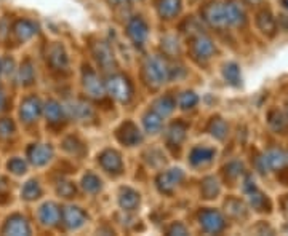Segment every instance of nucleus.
<instances>
[{"instance_id":"f3484780","label":"nucleus","mask_w":288,"mask_h":236,"mask_svg":"<svg viewBox=\"0 0 288 236\" xmlns=\"http://www.w3.org/2000/svg\"><path fill=\"white\" fill-rule=\"evenodd\" d=\"M47 117L50 118V121H56L58 118H61V107L56 102H50L47 106Z\"/></svg>"},{"instance_id":"4468645a","label":"nucleus","mask_w":288,"mask_h":236,"mask_svg":"<svg viewBox=\"0 0 288 236\" xmlns=\"http://www.w3.org/2000/svg\"><path fill=\"white\" fill-rule=\"evenodd\" d=\"M39 195H40V187L36 180H31L26 183L23 188V196L26 199H36V198H39Z\"/></svg>"},{"instance_id":"5701e85b","label":"nucleus","mask_w":288,"mask_h":236,"mask_svg":"<svg viewBox=\"0 0 288 236\" xmlns=\"http://www.w3.org/2000/svg\"><path fill=\"white\" fill-rule=\"evenodd\" d=\"M4 106H5V94L0 91V110L4 109Z\"/></svg>"},{"instance_id":"6ab92c4d","label":"nucleus","mask_w":288,"mask_h":236,"mask_svg":"<svg viewBox=\"0 0 288 236\" xmlns=\"http://www.w3.org/2000/svg\"><path fill=\"white\" fill-rule=\"evenodd\" d=\"M21 83L24 85H29L32 82V67L29 63H26L23 67H21Z\"/></svg>"},{"instance_id":"1a4fd4ad","label":"nucleus","mask_w":288,"mask_h":236,"mask_svg":"<svg viewBox=\"0 0 288 236\" xmlns=\"http://www.w3.org/2000/svg\"><path fill=\"white\" fill-rule=\"evenodd\" d=\"M202 225L205 226V228L208 231H216V230H220L221 226H223V220H221V217L218 215L216 212H205L204 217H202Z\"/></svg>"},{"instance_id":"9b49d317","label":"nucleus","mask_w":288,"mask_h":236,"mask_svg":"<svg viewBox=\"0 0 288 236\" xmlns=\"http://www.w3.org/2000/svg\"><path fill=\"white\" fill-rule=\"evenodd\" d=\"M66 223L69 225V226H78L82 223V220H83V214L78 211L77 207H67L66 209Z\"/></svg>"},{"instance_id":"f8f14e48","label":"nucleus","mask_w":288,"mask_h":236,"mask_svg":"<svg viewBox=\"0 0 288 236\" xmlns=\"http://www.w3.org/2000/svg\"><path fill=\"white\" fill-rule=\"evenodd\" d=\"M179 12V0H162L160 2V15L173 16Z\"/></svg>"},{"instance_id":"ddd939ff","label":"nucleus","mask_w":288,"mask_h":236,"mask_svg":"<svg viewBox=\"0 0 288 236\" xmlns=\"http://www.w3.org/2000/svg\"><path fill=\"white\" fill-rule=\"evenodd\" d=\"M196 53L199 56H204V58H208L212 55V51H213V47H212V42L210 40H207V39H202V37H199L196 40Z\"/></svg>"},{"instance_id":"6e6552de","label":"nucleus","mask_w":288,"mask_h":236,"mask_svg":"<svg viewBox=\"0 0 288 236\" xmlns=\"http://www.w3.org/2000/svg\"><path fill=\"white\" fill-rule=\"evenodd\" d=\"M15 34L18 36L21 40H28L31 39L34 34H36V28H34V24L29 23V21H18L15 24Z\"/></svg>"},{"instance_id":"423d86ee","label":"nucleus","mask_w":288,"mask_h":236,"mask_svg":"<svg viewBox=\"0 0 288 236\" xmlns=\"http://www.w3.org/2000/svg\"><path fill=\"white\" fill-rule=\"evenodd\" d=\"M101 164H103L109 172H112V171L119 172L120 168H122V161H120V158H119V155H117L116 152H111V150L106 152V153L101 156Z\"/></svg>"},{"instance_id":"7ed1b4c3","label":"nucleus","mask_w":288,"mask_h":236,"mask_svg":"<svg viewBox=\"0 0 288 236\" xmlns=\"http://www.w3.org/2000/svg\"><path fill=\"white\" fill-rule=\"evenodd\" d=\"M28 155H29V160L34 164L42 166V164H45L51 158L53 150H51L48 145H32V147H29Z\"/></svg>"},{"instance_id":"20e7f679","label":"nucleus","mask_w":288,"mask_h":236,"mask_svg":"<svg viewBox=\"0 0 288 236\" xmlns=\"http://www.w3.org/2000/svg\"><path fill=\"white\" fill-rule=\"evenodd\" d=\"M40 113V104L36 98H28L23 104H21V117L24 121H34Z\"/></svg>"},{"instance_id":"a211bd4d","label":"nucleus","mask_w":288,"mask_h":236,"mask_svg":"<svg viewBox=\"0 0 288 236\" xmlns=\"http://www.w3.org/2000/svg\"><path fill=\"white\" fill-rule=\"evenodd\" d=\"M8 169L15 174H23L26 171V163L20 158H13L10 163H8Z\"/></svg>"},{"instance_id":"f257e3e1","label":"nucleus","mask_w":288,"mask_h":236,"mask_svg":"<svg viewBox=\"0 0 288 236\" xmlns=\"http://www.w3.org/2000/svg\"><path fill=\"white\" fill-rule=\"evenodd\" d=\"M108 88L109 93L122 102H127L130 99V94H132V86H130L128 80L120 75H114L109 78Z\"/></svg>"},{"instance_id":"f03ea898","label":"nucleus","mask_w":288,"mask_h":236,"mask_svg":"<svg viewBox=\"0 0 288 236\" xmlns=\"http://www.w3.org/2000/svg\"><path fill=\"white\" fill-rule=\"evenodd\" d=\"M4 233H10V234H28L31 233V228L26 218L21 215H13L7 220L4 226Z\"/></svg>"},{"instance_id":"0eeeda50","label":"nucleus","mask_w":288,"mask_h":236,"mask_svg":"<svg viewBox=\"0 0 288 236\" xmlns=\"http://www.w3.org/2000/svg\"><path fill=\"white\" fill-rule=\"evenodd\" d=\"M128 34H130V37H132L136 43H141L146 39V36H147V29H146L144 23L141 20H138V21H133L132 24H130Z\"/></svg>"},{"instance_id":"39448f33","label":"nucleus","mask_w":288,"mask_h":236,"mask_svg":"<svg viewBox=\"0 0 288 236\" xmlns=\"http://www.w3.org/2000/svg\"><path fill=\"white\" fill-rule=\"evenodd\" d=\"M59 218V209L55 204H45L40 209V220L45 225H55Z\"/></svg>"},{"instance_id":"4be33fe9","label":"nucleus","mask_w":288,"mask_h":236,"mask_svg":"<svg viewBox=\"0 0 288 236\" xmlns=\"http://www.w3.org/2000/svg\"><path fill=\"white\" fill-rule=\"evenodd\" d=\"M83 187L86 188V190H90V191H94V190H98L100 188V182H98V179H96L94 176H86L85 179H83Z\"/></svg>"},{"instance_id":"aec40b11","label":"nucleus","mask_w":288,"mask_h":236,"mask_svg":"<svg viewBox=\"0 0 288 236\" xmlns=\"http://www.w3.org/2000/svg\"><path fill=\"white\" fill-rule=\"evenodd\" d=\"M196 96L192 94V93H184L181 96V99H179V104L182 106V109H187V107H190V106H194L196 104Z\"/></svg>"},{"instance_id":"2eb2a0df","label":"nucleus","mask_w":288,"mask_h":236,"mask_svg":"<svg viewBox=\"0 0 288 236\" xmlns=\"http://www.w3.org/2000/svg\"><path fill=\"white\" fill-rule=\"evenodd\" d=\"M212 156V150H207V148H196L192 152V163L199 164L200 161H208Z\"/></svg>"},{"instance_id":"9d476101","label":"nucleus","mask_w":288,"mask_h":236,"mask_svg":"<svg viewBox=\"0 0 288 236\" xmlns=\"http://www.w3.org/2000/svg\"><path fill=\"white\" fill-rule=\"evenodd\" d=\"M85 90L91 93V96H96V98H100L101 96V85L98 82V78H96V75L93 72H88V75L85 77Z\"/></svg>"},{"instance_id":"412c9836","label":"nucleus","mask_w":288,"mask_h":236,"mask_svg":"<svg viewBox=\"0 0 288 236\" xmlns=\"http://www.w3.org/2000/svg\"><path fill=\"white\" fill-rule=\"evenodd\" d=\"M15 131V126H13V123L10 120H2L0 121V134L2 136H10L12 133Z\"/></svg>"},{"instance_id":"dca6fc26","label":"nucleus","mask_w":288,"mask_h":236,"mask_svg":"<svg viewBox=\"0 0 288 236\" xmlns=\"http://www.w3.org/2000/svg\"><path fill=\"white\" fill-rule=\"evenodd\" d=\"M127 193H128L127 199L120 198V204H122V207H125V209H133L139 203V196L132 190H127Z\"/></svg>"}]
</instances>
